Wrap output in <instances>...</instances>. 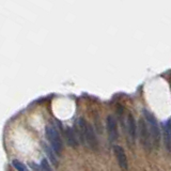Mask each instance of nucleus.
Segmentation results:
<instances>
[{"mask_svg": "<svg viewBox=\"0 0 171 171\" xmlns=\"http://www.w3.org/2000/svg\"><path fill=\"white\" fill-rule=\"evenodd\" d=\"M142 113L144 115V120L147 122L153 146L157 149V148L159 147V143H161V129H159V125H158V123L156 121V118L149 110L143 109Z\"/></svg>", "mask_w": 171, "mask_h": 171, "instance_id": "1", "label": "nucleus"}, {"mask_svg": "<svg viewBox=\"0 0 171 171\" xmlns=\"http://www.w3.org/2000/svg\"><path fill=\"white\" fill-rule=\"evenodd\" d=\"M46 136L48 138V141L50 142L52 150L60 155L63 150V144L60 134L57 132V129L52 125H47V127H46Z\"/></svg>", "mask_w": 171, "mask_h": 171, "instance_id": "2", "label": "nucleus"}, {"mask_svg": "<svg viewBox=\"0 0 171 171\" xmlns=\"http://www.w3.org/2000/svg\"><path fill=\"white\" fill-rule=\"evenodd\" d=\"M138 130H139V139L141 141V143H142L143 148L148 152H150L153 144H152V139H151V135H150V132H149V128H148L146 120L139 119Z\"/></svg>", "mask_w": 171, "mask_h": 171, "instance_id": "3", "label": "nucleus"}, {"mask_svg": "<svg viewBox=\"0 0 171 171\" xmlns=\"http://www.w3.org/2000/svg\"><path fill=\"white\" fill-rule=\"evenodd\" d=\"M113 153H115V158L118 161L119 167L124 171L127 170L128 169V161H127V157H126L124 149L121 146H115L113 147Z\"/></svg>", "mask_w": 171, "mask_h": 171, "instance_id": "4", "label": "nucleus"}, {"mask_svg": "<svg viewBox=\"0 0 171 171\" xmlns=\"http://www.w3.org/2000/svg\"><path fill=\"white\" fill-rule=\"evenodd\" d=\"M107 130H108L109 139L111 141L118 139V125H117V121L112 115L107 117Z\"/></svg>", "mask_w": 171, "mask_h": 171, "instance_id": "5", "label": "nucleus"}, {"mask_svg": "<svg viewBox=\"0 0 171 171\" xmlns=\"http://www.w3.org/2000/svg\"><path fill=\"white\" fill-rule=\"evenodd\" d=\"M86 143L88 146L93 149V150H98V138L95 136L94 129L91 126V124H87V134H86Z\"/></svg>", "mask_w": 171, "mask_h": 171, "instance_id": "6", "label": "nucleus"}, {"mask_svg": "<svg viewBox=\"0 0 171 171\" xmlns=\"http://www.w3.org/2000/svg\"><path fill=\"white\" fill-rule=\"evenodd\" d=\"M163 132H164V143L168 152H171V121L168 120L163 124Z\"/></svg>", "mask_w": 171, "mask_h": 171, "instance_id": "7", "label": "nucleus"}, {"mask_svg": "<svg viewBox=\"0 0 171 171\" xmlns=\"http://www.w3.org/2000/svg\"><path fill=\"white\" fill-rule=\"evenodd\" d=\"M126 126H127V133H128L129 138H130L132 141H134L135 138H136V123H135L134 117L132 115H127V123H126Z\"/></svg>", "mask_w": 171, "mask_h": 171, "instance_id": "8", "label": "nucleus"}, {"mask_svg": "<svg viewBox=\"0 0 171 171\" xmlns=\"http://www.w3.org/2000/svg\"><path fill=\"white\" fill-rule=\"evenodd\" d=\"M65 138H67V144L72 148H76L77 147V137H76V133L73 130L72 127H67L65 129Z\"/></svg>", "mask_w": 171, "mask_h": 171, "instance_id": "9", "label": "nucleus"}, {"mask_svg": "<svg viewBox=\"0 0 171 171\" xmlns=\"http://www.w3.org/2000/svg\"><path fill=\"white\" fill-rule=\"evenodd\" d=\"M43 148H44L45 153H46V155H47V157H48V159L50 161V163H52L55 167H58V161H57L55 154L52 153V150H50V148H49L46 143H43Z\"/></svg>", "mask_w": 171, "mask_h": 171, "instance_id": "10", "label": "nucleus"}, {"mask_svg": "<svg viewBox=\"0 0 171 171\" xmlns=\"http://www.w3.org/2000/svg\"><path fill=\"white\" fill-rule=\"evenodd\" d=\"M12 165H13V167L17 171H29L28 167L25 164H23L21 161H17V159H14V161H12Z\"/></svg>", "mask_w": 171, "mask_h": 171, "instance_id": "11", "label": "nucleus"}, {"mask_svg": "<svg viewBox=\"0 0 171 171\" xmlns=\"http://www.w3.org/2000/svg\"><path fill=\"white\" fill-rule=\"evenodd\" d=\"M41 169H42V171H52V169H50V166H49V163L47 161V159H42V161H41Z\"/></svg>", "mask_w": 171, "mask_h": 171, "instance_id": "12", "label": "nucleus"}]
</instances>
